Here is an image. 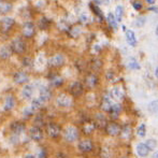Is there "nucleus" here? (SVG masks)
Masks as SVG:
<instances>
[{"mask_svg": "<svg viewBox=\"0 0 158 158\" xmlns=\"http://www.w3.org/2000/svg\"><path fill=\"white\" fill-rule=\"evenodd\" d=\"M79 138V131L75 127H68L64 130V140L68 142H74Z\"/></svg>", "mask_w": 158, "mask_h": 158, "instance_id": "1", "label": "nucleus"}, {"mask_svg": "<svg viewBox=\"0 0 158 158\" xmlns=\"http://www.w3.org/2000/svg\"><path fill=\"white\" fill-rule=\"evenodd\" d=\"M11 50L14 53H17V54H21V53L25 52V43L22 39L17 38V39H14L12 41V45H11Z\"/></svg>", "mask_w": 158, "mask_h": 158, "instance_id": "2", "label": "nucleus"}, {"mask_svg": "<svg viewBox=\"0 0 158 158\" xmlns=\"http://www.w3.org/2000/svg\"><path fill=\"white\" fill-rule=\"evenodd\" d=\"M56 101H57V104H58L59 106H63V108H69V106H71L73 103L71 97H69V96L66 94L59 95L58 97H57Z\"/></svg>", "mask_w": 158, "mask_h": 158, "instance_id": "3", "label": "nucleus"}, {"mask_svg": "<svg viewBox=\"0 0 158 158\" xmlns=\"http://www.w3.org/2000/svg\"><path fill=\"white\" fill-rule=\"evenodd\" d=\"M46 131H48V137H51V138H57L59 135H60V127L57 125V124L51 123V124H48V125Z\"/></svg>", "mask_w": 158, "mask_h": 158, "instance_id": "4", "label": "nucleus"}, {"mask_svg": "<svg viewBox=\"0 0 158 158\" xmlns=\"http://www.w3.org/2000/svg\"><path fill=\"white\" fill-rule=\"evenodd\" d=\"M23 35L27 38H30L35 35V25L31 22H27L23 26Z\"/></svg>", "mask_w": 158, "mask_h": 158, "instance_id": "5", "label": "nucleus"}, {"mask_svg": "<svg viewBox=\"0 0 158 158\" xmlns=\"http://www.w3.org/2000/svg\"><path fill=\"white\" fill-rule=\"evenodd\" d=\"M29 135L35 141H41V140L43 139V133H42L40 127H33V128L30 129Z\"/></svg>", "mask_w": 158, "mask_h": 158, "instance_id": "6", "label": "nucleus"}, {"mask_svg": "<svg viewBox=\"0 0 158 158\" xmlns=\"http://www.w3.org/2000/svg\"><path fill=\"white\" fill-rule=\"evenodd\" d=\"M93 148H94V145H93V142L90 140H83L79 144V150L84 153L90 152L93 150Z\"/></svg>", "mask_w": 158, "mask_h": 158, "instance_id": "7", "label": "nucleus"}, {"mask_svg": "<svg viewBox=\"0 0 158 158\" xmlns=\"http://www.w3.org/2000/svg\"><path fill=\"white\" fill-rule=\"evenodd\" d=\"M70 92L73 96H80L83 93V85L80 82H74L73 84H71Z\"/></svg>", "mask_w": 158, "mask_h": 158, "instance_id": "8", "label": "nucleus"}, {"mask_svg": "<svg viewBox=\"0 0 158 158\" xmlns=\"http://www.w3.org/2000/svg\"><path fill=\"white\" fill-rule=\"evenodd\" d=\"M52 97V94H51V90L48 89L46 86H42L40 87V99L43 102H46L51 99Z\"/></svg>", "mask_w": 158, "mask_h": 158, "instance_id": "9", "label": "nucleus"}, {"mask_svg": "<svg viewBox=\"0 0 158 158\" xmlns=\"http://www.w3.org/2000/svg\"><path fill=\"white\" fill-rule=\"evenodd\" d=\"M48 63L53 67H60V66H63L64 63V56L57 54V55H55V56H53L52 58L48 60Z\"/></svg>", "mask_w": 158, "mask_h": 158, "instance_id": "10", "label": "nucleus"}, {"mask_svg": "<svg viewBox=\"0 0 158 158\" xmlns=\"http://www.w3.org/2000/svg\"><path fill=\"white\" fill-rule=\"evenodd\" d=\"M13 24H14V19H11V17H4L1 22V27H2V30L4 32L9 31V30L12 28Z\"/></svg>", "mask_w": 158, "mask_h": 158, "instance_id": "11", "label": "nucleus"}, {"mask_svg": "<svg viewBox=\"0 0 158 158\" xmlns=\"http://www.w3.org/2000/svg\"><path fill=\"white\" fill-rule=\"evenodd\" d=\"M28 80H29L28 75L24 72H16L14 74V81H15V83H17V84L27 83Z\"/></svg>", "mask_w": 158, "mask_h": 158, "instance_id": "12", "label": "nucleus"}, {"mask_svg": "<svg viewBox=\"0 0 158 158\" xmlns=\"http://www.w3.org/2000/svg\"><path fill=\"white\" fill-rule=\"evenodd\" d=\"M106 131L110 135H117L121 132V127L115 123H111L106 126Z\"/></svg>", "mask_w": 158, "mask_h": 158, "instance_id": "13", "label": "nucleus"}, {"mask_svg": "<svg viewBox=\"0 0 158 158\" xmlns=\"http://www.w3.org/2000/svg\"><path fill=\"white\" fill-rule=\"evenodd\" d=\"M85 84H86V86H87L88 88H94L97 86V84H98V79H97V77L94 74H89V75H87V77H86V80H85Z\"/></svg>", "mask_w": 158, "mask_h": 158, "instance_id": "14", "label": "nucleus"}, {"mask_svg": "<svg viewBox=\"0 0 158 158\" xmlns=\"http://www.w3.org/2000/svg\"><path fill=\"white\" fill-rule=\"evenodd\" d=\"M11 130L14 133H16V135H19V133H22L25 130V125L23 123H21V122H15V123H13L11 125Z\"/></svg>", "mask_w": 158, "mask_h": 158, "instance_id": "15", "label": "nucleus"}, {"mask_svg": "<svg viewBox=\"0 0 158 158\" xmlns=\"http://www.w3.org/2000/svg\"><path fill=\"white\" fill-rule=\"evenodd\" d=\"M15 106V99L12 96H8L6 99V103L3 106V110L4 111H11Z\"/></svg>", "mask_w": 158, "mask_h": 158, "instance_id": "16", "label": "nucleus"}, {"mask_svg": "<svg viewBox=\"0 0 158 158\" xmlns=\"http://www.w3.org/2000/svg\"><path fill=\"white\" fill-rule=\"evenodd\" d=\"M112 101L111 99L108 97V96H104L103 99H102V102H101V109L106 112H110L111 110V106H112Z\"/></svg>", "mask_w": 158, "mask_h": 158, "instance_id": "17", "label": "nucleus"}, {"mask_svg": "<svg viewBox=\"0 0 158 158\" xmlns=\"http://www.w3.org/2000/svg\"><path fill=\"white\" fill-rule=\"evenodd\" d=\"M137 152H138V154H139V156L145 157V156H148L150 150H148V148L146 146L145 143H140L139 145L137 146Z\"/></svg>", "mask_w": 158, "mask_h": 158, "instance_id": "18", "label": "nucleus"}, {"mask_svg": "<svg viewBox=\"0 0 158 158\" xmlns=\"http://www.w3.org/2000/svg\"><path fill=\"white\" fill-rule=\"evenodd\" d=\"M33 94V86L32 85H26L24 86L23 90H22V95L25 99H30Z\"/></svg>", "mask_w": 158, "mask_h": 158, "instance_id": "19", "label": "nucleus"}, {"mask_svg": "<svg viewBox=\"0 0 158 158\" xmlns=\"http://www.w3.org/2000/svg\"><path fill=\"white\" fill-rule=\"evenodd\" d=\"M126 39H127V42H128L131 46H135V44H137V39H135V35L132 30H127Z\"/></svg>", "mask_w": 158, "mask_h": 158, "instance_id": "20", "label": "nucleus"}, {"mask_svg": "<svg viewBox=\"0 0 158 158\" xmlns=\"http://www.w3.org/2000/svg\"><path fill=\"white\" fill-rule=\"evenodd\" d=\"M12 10V4L6 1H0V14H6Z\"/></svg>", "mask_w": 158, "mask_h": 158, "instance_id": "21", "label": "nucleus"}, {"mask_svg": "<svg viewBox=\"0 0 158 158\" xmlns=\"http://www.w3.org/2000/svg\"><path fill=\"white\" fill-rule=\"evenodd\" d=\"M121 111H122L121 104H118V103H113L112 106H111L110 113H111V115H112L113 118H116V117L119 115V113H121Z\"/></svg>", "mask_w": 158, "mask_h": 158, "instance_id": "22", "label": "nucleus"}, {"mask_svg": "<svg viewBox=\"0 0 158 158\" xmlns=\"http://www.w3.org/2000/svg\"><path fill=\"white\" fill-rule=\"evenodd\" d=\"M111 95H112V97H114L115 99L122 100L124 98V96H125V93H124V90L122 89L121 87H114L112 89Z\"/></svg>", "mask_w": 158, "mask_h": 158, "instance_id": "23", "label": "nucleus"}, {"mask_svg": "<svg viewBox=\"0 0 158 158\" xmlns=\"http://www.w3.org/2000/svg\"><path fill=\"white\" fill-rule=\"evenodd\" d=\"M95 130V124L92 123V122H87V123L84 124L83 126V131L86 133V135H89L93 131Z\"/></svg>", "mask_w": 158, "mask_h": 158, "instance_id": "24", "label": "nucleus"}, {"mask_svg": "<svg viewBox=\"0 0 158 158\" xmlns=\"http://www.w3.org/2000/svg\"><path fill=\"white\" fill-rule=\"evenodd\" d=\"M11 51L12 50H10V48H6V46H2V48H0V57L3 59L9 58L11 55Z\"/></svg>", "mask_w": 158, "mask_h": 158, "instance_id": "25", "label": "nucleus"}, {"mask_svg": "<svg viewBox=\"0 0 158 158\" xmlns=\"http://www.w3.org/2000/svg\"><path fill=\"white\" fill-rule=\"evenodd\" d=\"M96 123H97L98 127H106V119L102 114L96 115Z\"/></svg>", "mask_w": 158, "mask_h": 158, "instance_id": "26", "label": "nucleus"}, {"mask_svg": "<svg viewBox=\"0 0 158 158\" xmlns=\"http://www.w3.org/2000/svg\"><path fill=\"white\" fill-rule=\"evenodd\" d=\"M44 102L42 101L40 98H38V99H35L32 100V103H31V109L33 111H38L40 110V109L42 108V106H43Z\"/></svg>", "mask_w": 158, "mask_h": 158, "instance_id": "27", "label": "nucleus"}, {"mask_svg": "<svg viewBox=\"0 0 158 158\" xmlns=\"http://www.w3.org/2000/svg\"><path fill=\"white\" fill-rule=\"evenodd\" d=\"M127 67L129 69H132V70H139L140 69V64H138V61L135 58H130L127 63Z\"/></svg>", "mask_w": 158, "mask_h": 158, "instance_id": "28", "label": "nucleus"}, {"mask_svg": "<svg viewBox=\"0 0 158 158\" xmlns=\"http://www.w3.org/2000/svg\"><path fill=\"white\" fill-rule=\"evenodd\" d=\"M108 22H109V24H110V26L112 28H116L117 27L116 19H115V16L112 14V13H109V14H108Z\"/></svg>", "mask_w": 158, "mask_h": 158, "instance_id": "29", "label": "nucleus"}, {"mask_svg": "<svg viewBox=\"0 0 158 158\" xmlns=\"http://www.w3.org/2000/svg\"><path fill=\"white\" fill-rule=\"evenodd\" d=\"M123 14H124V10H123V6H118L115 10V19L116 21H122V17H123Z\"/></svg>", "mask_w": 158, "mask_h": 158, "instance_id": "30", "label": "nucleus"}, {"mask_svg": "<svg viewBox=\"0 0 158 158\" xmlns=\"http://www.w3.org/2000/svg\"><path fill=\"white\" fill-rule=\"evenodd\" d=\"M122 131V137L124 138V139H128L129 137H130L131 135V129L129 126H125L123 129H121Z\"/></svg>", "mask_w": 158, "mask_h": 158, "instance_id": "31", "label": "nucleus"}, {"mask_svg": "<svg viewBox=\"0 0 158 158\" xmlns=\"http://www.w3.org/2000/svg\"><path fill=\"white\" fill-rule=\"evenodd\" d=\"M51 83H52L54 86H56V87H59V86L63 85L64 80L61 79L60 77H53V79H52V81H51Z\"/></svg>", "mask_w": 158, "mask_h": 158, "instance_id": "32", "label": "nucleus"}, {"mask_svg": "<svg viewBox=\"0 0 158 158\" xmlns=\"http://www.w3.org/2000/svg\"><path fill=\"white\" fill-rule=\"evenodd\" d=\"M148 109H150L151 112H158V100H155V101L151 102L150 106H148Z\"/></svg>", "mask_w": 158, "mask_h": 158, "instance_id": "33", "label": "nucleus"}, {"mask_svg": "<svg viewBox=\"0 0 158 158\" xmlns=\"http://www.w3.org/2000/svg\"><path fill=\"white\" fill-rule=\"evenodd\" d=\"M102 66V63L99 60V59H94L92 63V68L94 69V70H99L100 68H101Z\"/></svg>", "mask_w": 158, "mask_h": 158, "instance_id": "34", "label": "nucleus"}, {"mask_svg": "<svg viewBox=\"0 0 158 158\" xmlns=\"http://www.w3.org/2000/svg\"><path fill=\"white\" fill-rule=\"evenodd\" d=\"M35 125H38V127H40V126L44 125L43 116H42V115H38V116L35 118Z\"/></svg>", "mask_w": 158, "mask_h": 158, "instance_id": "35", "label": "nucleus"}, {"mask_svg": "<svg viewBox=\"0 0 158 158\" xmlns=\"http://www.w3.org/2000/svg\"><path fill=\"white\" fill-rule=\"evenodd\" d=\"M146 133V130H145V125L144 124H142L141 126L138 128V135H140V137H144Z\"/></svg>", "mask_w": 158, "mask_h": 158, "instance_id": "36", "label": "nucleus"}, {"mask_svg": "<svg viewBox=\"0 0 158 158\" xmlns=\"http://www.w3.org/2000/svg\"><path fill=\"white\" fill-rule=\"evenodd\" d=\"M23 64L25 67H27V68H31V67H32V60L30 58H28V57H25V58L23 59Z\"/></svg>", "mask_w": 158, "mask_h": 158, "instance_id": "37", "label": "nucleus"}, {"mask_svg": "<svg viewBox=\"0 0 158 158\" xmlns=\"http://www.w3.org/2000/svg\"><path fill=\"white\" fill-rule=\"evenodd\" d=\"M145 144H146V146L148 148V150H153V148L156 146V141H155V140H148Z\"/></svg>", "mask_w": 158, "mask_h": 158, "instance_id": "38", "label": "nucleus"}, {"mask_svg": "<svg viewBox=\"0 0 158 158\" xmlns=\"http://www.w3.org/2000/svg\"><path fill=\"white\" fill-rule=\"evenodd\" d=\"M101 156L102 158H111V153L109 152L108 148H103L101 152Z\"/></svg>", "mask_w": 158, "mask_h": 158, "instance_id": "39", "label": "nucleus"}, {"mask_svg": "<svg viewBox=\"0 0 158 158\" xmlns=\"http://www.w3.org/2000/svg\"><path fill=\"white\" fill-rule=\"evenodd\" d=\"M33 114V110L31 109V106L30 108H26L25 110H24V115L25 116H31Z\"/></svg>", "mask_w": 158, "mask_h": 158, "instance_id": "40", "label": "nucleus"}, {"mask_svg": "<svg viewBox=\"0 0 158 158\" xmlns=\"http://www.w3.org/2000/svg\"><path fill=\"white\" fill-rule=\"evenodd\" d=\"M92 8H93V11L96 13V15H98V16L102 19V13H101V11L99 10V8H98V6H92Z\"/></svg>", "mask_w": 158, "mask_h": 158, "instance_id": "41", "label": "nucleus"}, {"mask_svg": "<svg viewBox=\"0 0 158 158\" xmlns=\"http://www.w3.org/2000/svg\"><path fill=\"white\" fill-rule=\"evenodd\" d=\"M133 8H135V10H141V9H142V4L140 3V2L135 1V2H133Z\"/></svg>", "mask_w": 158, "mask_h": 158, "instance_id": "42", "label": "nucleus"}, {"mask_svg": "<svg viewBox=\"0 0 158 158\" xmlns=\"http://www.w3.org/2000/svg\"><path fill=\"white\" fill-rule=\"evenodd\" d=\"M55 158H68V156L66 154H64V153H58V154H56Z\"/></svg>", "mask_w": 158, "mask_h": 158, "instance_id": "43", "label": "nucleus"}, {"mask_svg": "<svg viewBox=\"0 0 158 158\" xmlns=\"http://www.w3.org/2000/svg\"><path fill=\"white\" fill-rule=\"evenodd\" d=\"M46 25H48V23H46V19H43L41 21V27L42 28H45V27H48Z\"/></svg>", "mask_w": 158, "mask_h": 158, "instance_id": "44", "label": "nucleus"}, {"mask_svg": "<svg viewBox=\"0 0 158 158\" xmlns=\"http://www.w3.org/2000/svg\"><path fill=\"white\" fill-rule=\"evenodd\" d=\"M80 21L83 22V23H85V22L87 21V16H86V15H82L81 19H80Z\"/></svg>", "mask_w": 158, "mask_h": 158, "instance_id": "45", "label": "nucleus"}, {"mask_svg": "<svg viewBox=\"0 0 158 158\" xmlns=\"http://www.w3.org/2000/svg\"><path fill=\"white\" fill-rule=\"evenodd\" d=\"M25 158H35V157L33 156V155H31V154H28V155H26Z\"/></svg>", "mask_w": 158, "mask_h": 158, "instance_id": "46", "label": "nucleus"}, {"mask_svg": "<svg viewBox=\"0 0 158 158\" xmlns=\"http://www.w3.org/2000/svg\"><path fill=\"white\" fill-rule=\"evenodd\" d=\"M155 1H156V0H146V2H148V3H151V4L154 3Z\"/></svg>", "mask_w": 158, "mask_h": 158, "instance_id": "47", "label": "nucleus"}, {"mask_svg": "<svg viewBox=\"0 0 158 158\" xmlns=\"http://www.w3.org/2000/svg\"><path fill=\"white\" fill-rule=\"evenodd\" d=\"M154 158H158V152H156V153L154 154Z\"/></svg>", "mask_w": 158, "mask_h": 158, "instance_id": "48", "label": "nucleus"}, {"mask_svg": "<svg viewBox=\"0 0 158 158\" xmlns=\"http://www.w3.org/2000/svg\"><path fill=\"white\" fill-rule=\"evenodd\" d=\"M102 2L103 3H109V0H102Z\"/></svg>", "mask_w": 158, "mask_h": 158, "instance_id": "49", "label": "nucleus"}, {"mask_svg": "<svg viewBox=\"0 0 158 158\" xmlns=\"http://www.w3.org/2000/svg\"><path fill=\"white\" fill-rule=\"evenodd\" d=\"M155 73H156V77H158V68L156 69V72H155Z\"/></svg>", "mask_w": 158, "mask_h": 158, "instance_id": "50", "label": "nucleus"}, {"mask_svg": "<svg viewBox=\"0 0 158 158\" xmlns=\"http://www.w3.org/2000/svg\"><path fill=\"white\" fill-rule=\"evenodd\" d=\"M156 33H157V35H158V26H157V28H156Z\"/></svg>", "mask_w": 158, "mask_h": 158, "instance_id": "51", "label": "nucleus"}, {"mask_svg": "<svg viewBox=\"0 0 158 158\" xmlns=\"http://www.w3.org/2000/svg\"><path fill=\"white\" fill-rule=\"evenodd\" d=\"M125 158H126V157H125Z\"/></svg>", "mask_w": 158, "mask_h": 158, "instance_id": "52", "label": "nucleus"}]
</instances>
